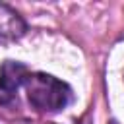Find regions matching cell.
I'll use <instances>...</instances> for the list:
<instances>
[{
    "mask_svg": "<svg viewBox=\"0 0 124 124\" xmlns=\"http://www.w3.org/2000/svg\"><path fill=\"white\" fill-rule=\"evenodd\" d=\"M25 87L31 107L43 112H58L72 101V89L64 81L43 72L31 74L25 81Z\"/></svg>",
    "mask_w": 124,
    "mask_h": 124,
    "instance_id": "6da1fadb",
    "label": "cell"
},
{
    "mask_svg": "<svg viewBox=\"0 0 124 124\" xmlns=\"http://www.w3.org/2000/svg\"><path fill=\"white\" fill-rule=\"evenodd\" d=\"M29 76L31 74L25 64L16 60H6L0 66V105H10L16 99L17 89L25 85Z\"/></svg>",
    "mask_w": 124,
    "mask_h": 124,
    "instance_id": "7a4b0ae2",
    "label": "cell"
},
{
    "mask_svg": "<svg viewBox=\"0 0 124 124\" xmlns=\"http://www.w3.org/2000/svg\"><path fill=\"white\" fill-rule=\"evenodd\" d=\"M23 29L25 25L17 17V14L8 6H0V41H4L6 37H17L23 33Z\"/></svg>",
    "mask_w": 124,
    "mask_h": 124,
    "instance_id": "3957f363",
    "label": "cell"
}]
</instances>
